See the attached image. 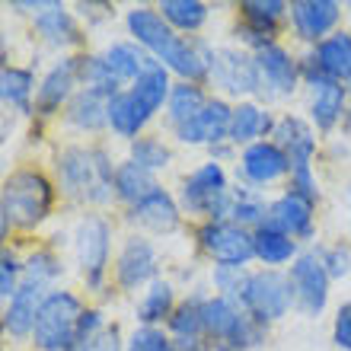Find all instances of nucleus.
Wrapping results in <instances>:
<instances>
[{"label":"nucleus","mask_w":351,"mask_h":351,"mask_svg":"<svg viewBox=\"0 0 351 351\" xmlns=\"http://www.w3.org/2000/svg\"><path fill=\"white\" fill-rule=\"evenodd\" d=\"M157 10L176 32H198L208 23V3L202 0H163Z\"/></svg>","instance_id":"c9c22d12"},{"label":"nucleus","mask_w":351,"mask_h":351,"mask_svg":"<svg viewBox=\"0 0 351 351\" xmlns=\"http://www.w3.org/2000/svg\"><path fill=\"white\" fill-rule=\"evenodd\" d=\"M348 125H351V112H348Z\"/></svg>","instance_id":"8fccbe9b"},{"label":"nucleus","mask_w":351,"mask_h":351,"mask_svg":"<svg viewBox=\"0 0 351 351\" xmlns=\"http://www.w3.org/2000/svg\"><path fill=\"white\" fill-rule=\"evenodd\" d=\"M278 121L271 119V112L259 102H240L233 106V121H230V144H259L265 134H275Z\"/></svg>","instance_id":"a878e982"},{"label":"nucleus","mask_w":351,"mask_h":351,"mask_svg":"<svg viewBox=\"0 0 351 351\" xmlns=\"http://www.w3.org/2000/svg\"><path fill=\"white\" fill-rule=\"evenodd\" d=\"M332 342L342 351H351V304H342L332 323Z\"/></svg>","instance_id":"de8ad7c7"},{"label":"nucleus","mask_w":351,"mask_h":351,"mask_svg":"<svg viewBox=\"0 0 351 351\" xmlns=\"http://www.w3.org/2000/svg\"><path fill=\"white\" fill-rule=\"evenodd\" d=\"M36 77L32 71L26 67H3V74H0V93H3V102H7L10 109L23 112L29 115L32 112V93H36Z\"/></svg>","instance_id":"72a5a7b5"},{"label":"nucleus","mask_w":351,"mask_h":351,"mask_svg":"<svg viewBox=\"0 0 351 351\" xmlns=\"http://www.w3.org/2000/svg\"><path fill=\"white\" fill-rule=\"evenodd\" d=\"M230 221L246 227V230H256L262 223L268 221V204L252 185H240V189H233V211H230Z\"/></svg>","instance_id":"e433bc0d"},{"label":"nucleus","mask_w":351,"mask_h":351,"mask_svg":"<svg viewBox=\"0 0 351 351\" xmlns=\"http://www.w3.org/2000/svg\"><path fill=\"white\" fill-rule=\"evenodd\" d=\"M45 297H48V287L36 285V281H23L16 294L7 300V310H3V332L13 335V339L32 335Z\"/></svg>","instance_id":"412c9836"},{"label":"nucleus","mask_w":351,"mask_h":351,"mask_svg":"<svg viewBox=\"0 0 351 351\" xmlns=\"http://www.w3.org/2000/svg\"><path fill=\"white\" fill-rule=\"evenodd\" d=\"M64 121L77 131H102L109 125V96L96 90H80L74 99L67 102Z\"/></svg>","instance_id":"bb28decb"},{"label":"nucleus","mask_w":351,"mask_h":351,"mask_svg":"<svg viewBox=\"0 0 351 351\" xmlns=\"http://www.w3.org/2000/svg\"><path fill=\"white\" fill-rule=\"evenodd\" d=\"M316 256L323 259L329 278H345L351 271V250L342 246V243H339V246H326V250H319Z\"/></svg>","instance_id":"c03bdc74"},{"label":"nucleus","mask_w":351,"mask_h":351,"mask_svg":"<svg viewBox=\"0 0 351 351\" xmlns=\"http://www.w3.org/2000/svg\"><path fill=\"white\" fill-rule=\"evenodd\" d=\"M287 3L281 0H246L240 3V13H243V26L256 29V32H265V36H275L281 19L287 16Z\"/></svg>","instance_id":"f704fd0d"},{"label":"nucleus","mask_w":351,"mask_h":351,"mask_svg":"<svg viewBox=\"0 0 351 351\" xmlns=\"http://www.w3.org/2000/svg\"><path fill=\"white\" fill-rule=\"evenodd\" d=\"M128 32L134 36L147 55H154L160 64L179 74L185 84H198V80H211V67L217 58V48H211L204 38L195 36H176L163 13L154 7H134L128 10Z\"/></svg>","instance_id":"f257e3e1"},{"label":"nucleus","mask_w":351,"mask_h":351,"mask_svg":"<svg viewBox=\"0 0 351 351\" xmlns=\"http://www.w3.org/2000/svg\"><path fill=\"white\" fill-rule=\"evenodd\" d=\"M240 306L256 319L259 326H268L281 319V316L294 306V294H291V281L287 275L265 268V271H250L246 287L240 294Z\"/></svg>","instance_id":"6e6552de"},{"label":"nucleus","mask_w":351,"mask_h":351,"mask_svg":"<svg viewBox=\"0 0 351 351\" xmlns=\"http://www.w3.org/2000/svg\"><path fill=\"white\" fill-rule=\"evenodd\" d=\"M84 316L80 297L71 291H48L45 304L38 310L32 342L38 351H77V326Z\"/></svg>","instance_id":"39448f33"},{"label":"nucleus","mask_w":351,"mask_h":351,"mask_svg":"<svg viewBox=\"0 0 351 351\" xmlns=\"http://www.w3.org/2000/svg\"><path fill=\"white\" fill-rule=\"evenodd\" d=\"M147 121H150V115L141 109V102L131 96V90H121L119 96L109 99V128L115 131L119 138L138 141Z\"/></svg>","instance_id":"cd10ccee"},{"label":"nucleus","mask_w":351,"mask_h":351,"mask_svg":"<svg viewBox=\"0 0 351 351\" xmlns=\"http://www.w3.org/2000/svg\"><path fill=\"white\" fill-rule=\"evenodd\" d=\"M348 208H351V189H348Z\"/></svg>","instance_id":"09e8293b"},{"label":"nucleus","mask_w":351,"mask_h":351,"mask_svg":"<svg viewBox=\"0 0 351 351\" xmlns=\"http://www.w3.org/2000/svg\"><path fill=\"white\" fill-rule=\"evenodd\" d=\"M313 208L316 202L304 198V195H297L287 189L281 198L268 204V221L271 227L278 230H285L287 237H294V240H310L313 237Z\"/></svg>","instance_id":"aec40b11"},{"label":"nucleus","mask_w":351,"mask_h":351,"mask_svg":"<svg viewBox=\"0 0 351 351\" xmlns=\"http://www.w3.org/2000/svg\"><path fill=\"white\" fill-rule=\"evenodd\" d=\"M102 329H106V316H102V310H96V306L84 310L80 326H77V348H80L84 342H90V339H96Z\"/></svg>","instance_id":"a18cd8bd"},{"label":"nucleus","mask_w":351,"mask_h":351,"mask_svg":"<svg viewBox=\"0 0 351 351\" xmlns=\"http://www.w3.org/2000/svg\"><path fill=\"white\" fill-rule=\"evenodd\" d=\"M246 278H250L246 268L214 265V287H217V294L227 297V300H233V304H240V294H243V287H246Z\"/></svg>","instance_id":"79ce46f5"},{"label":"nucleus","mask_w":351,"mask_h":351,"mask_svg":"<svg viewBox=\"0 0 351 351\" xmlns=\"http://www.w3.org/2000/svg\"><path fill=\"white\" fill-rule=\"evenodd\" d=\"M77 351H125V345H121V335H119V326H106L96 339H90V342H84Z\"/></svg>","instance_id":"49530a36"},{"label":"nucleus","mask_w":351,"mask_h":351,"mask_svg":"<svg viewBox=\"0 0 351 351\" xmlns=\"http://www.w3.org/2000/svg\"><path fill=\"white\" fill-rule=\"evenodd\" d=\"M256 64H259V74H262V93L268 99H285L304 80L300 77V61L285 45H278V42L256 51Z\"/></svg>","instance_id":"4468645a"},{"label":"nucleus","mask_w":351,"mask_h":351,"mask_svg":"<svg viewBox=\"0 0 351 351\" xmlns=\"http://www.w3.org/2000/svg\"><path fill=\"white\" fill-rule=\"evenodd\" d=\"M240 173L243 179L256 189V185H271L278 179L291 176V160L275 141H259V144H250L243 147L240 154Z\"/></svg>","instance_id":"6ab92c4d"},{"label":"nucleus","mask_w":351,"mask_h":351,"mask_svg":"<svg viewBox=\"0 0 351 351\" xmlns=\"http://www.w3.org/2000/svg\"><path fill=\"white\" fill-rule=\"evenodd\" d=\"M51 202H55V189L42 173H36V169L10 173L3 182V202H0L3 233L10 227H16V230L38 227L51 211Z\"/></svg>","instance_id":"20e7f679"},{"label":"nucleus","mask_w":351,"mask_h":351,"mask_svg":"<svg viewBox=\"0 0 351 351\" xmlns=\"http://www.w3.org/2000/svg\"><path fill=\"white\" fill-rule=\"evenodd\" d=\"M115 169L112 157L102 147H64L55 160L58 185L71 202L106 204L115 195Z\"/></svg>","instance_id":"f03ea898"},{"label":"nucleus","mask_w":351,"mask_h":351,"mask_svg":"<svg viewBox=\"0 0 351 351\" xmlns=\"http://www.w3.org/2000/svg\"><path fill=\"white\" fill-rule=\"evenodd\" d=\"M179 204L189 214H202L208 221H230L233 189L217 160H208L192 176H185L182 192H179Z\"/></svg>","instance_id":"0eeeda50"},{"label":"nucleus","mask_w":351,"mask_h":351,"mask_svg":"<svg viewBox=\"0 0 351 351\" xmlns=\"http://www.w3.org/2000/svg\"><path fill=\"white\" fill-rule=\"evenodd\" d=\"M252 240H256V259L265 262V265H285V262L297 259V240L287 237L285 230L271 227V223L256 227Z\"/></svg>","instance_id":"c85d7f7f"},{"label":"nucleus","mask_w":351,"mask_h":351,"mask_svg":"<svg viewBox=\"0 0 351 351\" xmlns=\"http://www.w3.org/2000/svg\"><path fill=\"white\" fill-rule=\"evenodd\" d=\"M348 10H351V3H348Z\"/></svg>","instance_id":"3c124183"},{"label":"nucleus","mask_w":351,"mask_h":351,"mask_svg":"<svg viewBox=\"0 0 351 351\" xmlns=\"http://www.w3.org/2000/svg\"><path fill=\"white\" fill-rule=\"evenodd\" d=\"M115 281L121 291H138L157 281V250L147 237H128L115 259Z\"/></svg>","instance_id":"2eb2a0df"},{"label":"nucleus","mask_w":351,"mask_h":351,"mask_svg":"<svg viewBox=\"0 0 351 351\" xmlns=\"http://www.w3.org/2000/svg\"><path fill=\"white\" fill-rule=\"evenodd\" d=\"M176 313V294H173V285L157 278L154 285L144 291L138 304V323L141 326H160V323H169V316Z\"/></svg>","instance_id":"2f4dec72"},{"label":"nucleus","mask_w":351,"mask_h":351,"mask_svg":"<svg viewBox=\"0 0 351 351\" xmlns=\"http://www.w3.org/2000/svg\"><path fill=\"white\" fill-rule=\"evenodd\" d=\"M310 86V119L319 131H332L345 115V106H348V90L335 80H313Z\"/></svg>","instance_id":"5701e85b"},{"label":"nucleus","mask_w":351,"mask_h":351,"mask_svg":"<svg viewBox=\"0 0 351 351\" xmlns=\"http://www.w3.org/2000/svg\"><path fill=\"white\" fill-rule=\"evenodd\" d=\"M211 80L227 96H259L262 93V74L256 64V55L240 51V48H217Z\"/></svg>","instance_id":"f8f14e48"},{"label":"nucleus","mask_w":351,"mask_h":351,"mask_svg":"<svg viewBox=\"0 0 351 351\" xmlns=\"http://www.w3.org/2000/svg\"><path fill=\"white\" fill-rule=\"evenodd\" d=\"M80 67H84V58H61L36 90V109L38 115H55L61 106L67 109V102L74 99L77 93L74 86L80 84Z\"/></svg>","instance_id":"a211bd4d"},{"label":"nucleus","mask_w":351,"mask_h":351,"mask_svg":"<svg viewBox=\"0 0 351 351\" xmlns=\"http://www.w3.org/2000/svg\"><path fill=\"white\" fill-rule=\"evenodd\" d=\"M202 306H204V294H195L185 304L176 306V313L169 316V323H167L173 339H204Z\"/></svg>","instance_id":"4c0bfd02"},{"label":"nucleus","mask_w":351,"mask_h":351,"mask_svg":"<svg viewBox=\"0 0 351 351\" xmlns=\"http://www.w3.org/2000/svg\"><path fill=\"white\" fill-rule=\"evenodd\" d=\"M19 271H23V265H19V259L13 256L10 250H3V259H0V297L3 300H10V297L19 291Z\"/></svg>","instance_id":"37998d69"},{"label":"nucleus","mask_w":351,"mask_h":351,"mask_svg":"<svg viewBox=\"0 0 351 351\" xmlns=\"http://www.w3.org/2000/svg\"><path fill=\"white\" fill-rule=\"evenodd\" d=\"M61 275H64V265H61V259L51 250L32 252L26 259V265H23V281H36L42 287H51Z\"/></svg>","instance_id":"ea45409f"},{"label":"nucleus","mask_w":351,"mask_h":351,"mask_svg":"<svg viewBox=\"0 0 351 351\" xmlns=\"http://www.w3.org/2000/svg\"><path fill=\"white\" fill-rule=\"evenodd\" d=\"M271 138H275V144L291 160V185L287 189L310 198V202H316L319 189H316V176H313V157H316L313 128L300 115H285V119H278Z\"/></svg>","instance_id":"423d86ee"},{"label":"nucleus","mask_w":351,"mask_h":351,"mask_svg":"<svg viewBox=\"0 0 351 351\" xmlns=\"http://www.w3.org/2000/svg\"><path fill=\"white\" fill-rule=\"evenodd\" d=\"M74 252L84 271L90 291H99L109 275V252H112V227L99 214H86L74 230Z\"/></svg>","instance_id":"1a4fd4ad"},{"label":"nucleus","mask_w":351,"mask_h":351,"mask_svg":"<svg viewBox=\"0 0 351 351\" xmlns=\"http://www.w3.org/2000/svg\"><path fill=\"white\" fill-rule=\"evenodd\" d=\"M128 221L150 233H173L179 227V204H176V198L167 189H154L147 198L131 204Z\"/></svg>","instance_id":"4be33fe9"},{"label":"nucleus","mask_w":351,"mask_h":351,"mask_svg":"<svg viewBox=\"0 0 351 351\" xmlns=\"http://www.w3.org/2000/svg\"><path fill=\"white\" fill-rule=\"evenodd\" d=\"M198 243H202L204 256L214 265L246 268V262L256 259L252 230H246V227H240V223H233V221H208L198 230Z\"/></svg>","instance_id":"9d476101"},{"label":"nucleus","mask_w":351,"mask_h":351,"mask_svg":"<svg viewBox=\"0 0 351 351\" xmlns=\"http://www.w3.org/2000/svg\"><path fill=\"white\" fill-rule=\"evenodd\" d=\"M169 93H173V84H169V71L163 64L150 67L138 84H131V96L141 102V109L147 112L150 119L169 102Z\"/></svg>","instance_id":"7c9ffc66"},{"label":"nucleus","mask_w":351,"mask_h":351,"mask_svg":"<svg viewBox=\"0 0 351 351\" xmlns=\"http://www.w3.org/2000/svg\"><path fill=\"white\" fill-rule=\"evenodd\" d=\"M128 160H134V163L144 167L147 173H157V169L169 167L173 154H169V147L160 138H154V134H141L138 141H131V157Z\"/></svg>","instance_id":"58836bf2"},{"label":"nucleus","mask_w":351,"mask_h":351,"mask_svg":"<svg viewBox=\"0 0 351 351\" xmlns=\"http://www.w3.org/2000/svg\"><path fill=\"white\" fill-rule=\"evenodd\" d=\"M102 61L109 64V71L115 74L119 84H138L150 67L160 64L157 58L147 55L138 42H112V45L102 51Z\"/></svg>","instance_id":"b1692460"},{"label":"nucleus","mask_w":351,"mask_h":351,"mask_svg":"<svg viewBox=\"0 0 351 351\" xmlns=\"http://www.w3.org/2000/svg\"><path fill=\"white\" fill-rule=\"evenodd\" d=\"M204 342L211 351H250L265 342V326H259L240 304L214 294L204 297L202 306Z\"/></svg>","instance_id":"7ed1b4c3"},{"label":"nucleus","mask_w":351,"mask_h":351,"mask_svg":"<svg viewBox=\"0 0 351 351\" xmlns=\"http://www.w3.org/2000/svg\"><path fill=\"white\" fill-rule=\"evenodd\" d=\"M300 77L306 84L313 80H335V84H348L351 80V32H332L323 38L310 55L300 61Z\"/></svg>","instance_id":"ddd939ff"},{"label":"nucleus","mask_w":351,"mask_h":351,"mask_svg":"<svg viewBox=\"0 0 351 351\" xmlns=\"http://www.w3.org/2000/svg\"><path fill=\"white\" fill-rule=\"evenodd\" d=\"M125 351H176V342L160 326H141L125 342Z\"/></svg>","instance_id":"a19ab883"},{"label":"nucleus","mask_w":351,"mask_h":351,"mask_svg":"<svg viewBox=\"0 0 351 351\" xmlns=\"http://www.w3.org/2000/svg\"><path fill=\"white\" fill-rule=\"evenodd\" d=\"M154 189H160L154 173L138 167L134 160L119 163V169H115V198H121V202H128V204H138L141 198H147Z\"/></svg>","instance_id":"473e14b6"},{"label":"nucleus","mask_w":351,"mask_h":351,"mask_svg":"<svg viewBox=\"0 0 351 351\" xmlns=\"http://www.w3.org/2000/svg\"><path fill=\"white\" fill-rule=\"evenodd\" d=\"M230 121L233 106H227V99H221V96H214L198 119L173 131L182 144H192V147H221L223 141H230Z\"/></svg>","instance_id":"f3484780"},{"label":"nucleus","mask_w":351,"mask_h":351,"mask_svg":"<svg viewBox=\"0 0 351 351\" xmlns=\"http://www.w3.org/2000/svg\"><path fill=\"white\" fill-rule=\"evenodd\" d=\"M287 16H291L294 36L316 48L323 38L335 32L339 19H342V3H335V0H297V3H291Z\"/></svg>","instance_id":"dca6fc26"},{"label":"nucleus","mask_w":351,"mask_h":351,"mask_svg":"<svg viewBox=\"0 0 351 351\" xmlns=\"http://www.w3.org/2000/svg\"><path fill=\"white\" fill-rule=\"evenodd\" d=\"M36 32L51 48H74L84 38L74 13L67 7H61V3H42V10L36 13Z\"/></svg>","instance_id":"393cba45"},{"label":"nucleus","mask_w":351,"mask_h":351,"mask_svg":"<svg viewBox=\"0 0 351 351\" xmlns=\"http://www.w3.org/2000/svg\"><path fill=\"white\" fill-rule=\"evenodd\" d=\"M287 281H291V294H294V306L304 316H319L329 304V271H326L323 259L316 252H300L294 262H291V271H287Z\"/></svg>","instance_id":"9b49d317"},{"label":"nucleus","mask_w":351,"mask_h":351,"mask_svg":"<svg viewBox=\"0 0 351 351\" xmlns=\"http://www.w3.org/2000/svg\"><path fill=\"white\" fill-rule=\"evenodd\" d=\"M208 96H204V90L198 84H173V93H169V102H167V121L173 125V128H182V125H189L192 119H198L204 112V106H208Z\"/></svg>","instance_id":"c756f323"}]
</instances>
